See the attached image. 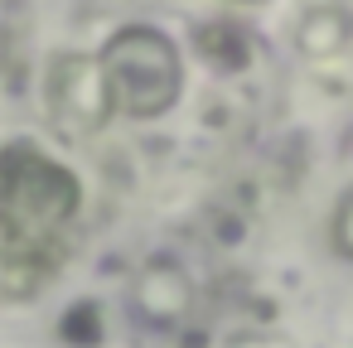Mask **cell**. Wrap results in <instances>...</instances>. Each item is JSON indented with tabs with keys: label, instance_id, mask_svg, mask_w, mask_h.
<instances>
[{
	"label": "cell",
	"instance_id": "cell-2",
	"mask_svg": "<svg viewBox=\"0 0 353 348\" xmlns=\"http://www.w3.org/2000/svg\"><path fill=\"white\" fill-rule=\"evenodd\" d=\"M102 83H107V102L121 116H160L174 107L179 97V54L160 30L131 25L121 34H112V44L97 54Z\"/></svg>",
	"mask_w": 353,
	"mask_h": 348
},
{
	"label": "cell",
	"instance_id": "cell-1",
	"mask_svg": "<svg viewBox=\"0 0 353 348\" xmlns=\"http://www.w3.org/2000/svg\"><path fill=\"white\" fill-rule=\"evenodd\" d=\"M78 218V179L34 145L0 150V290L25 295L54 276Z\"/></svg>",
	"mask_w": 353,
	"mask_h": 348
},
{
	"label": "cell",
	"instance_id": "cell-3",
	"mask_svg": "<svg viewBox=\"0 0 353 348\" xmlns=\"http://www.w3.org/2000/svg\"><path fill=\"white\" fill-rule=\"evenodd\" d=\"M54 107L63 116V126H97L112 116V102H107V83H102V68L97 59H63L59 63V83H54Z\"/></svg>",
	"mask_w": 353,
	"mask_h": 348
},
{
	"label": "cell",
	"instance_id": "cell-4",
	"mask_svg": "<svg viewBox=\"0 0 353 348\" xmlns=\"http://www.w3.org/2000/svg\"><path fill=\"white\" fill-rule=\"evenodd\" d=\"M232 6H266V0H232Z\"/></svg>",
	"mask_w": 353,
	"mask_h": 348
}]
</instances>
